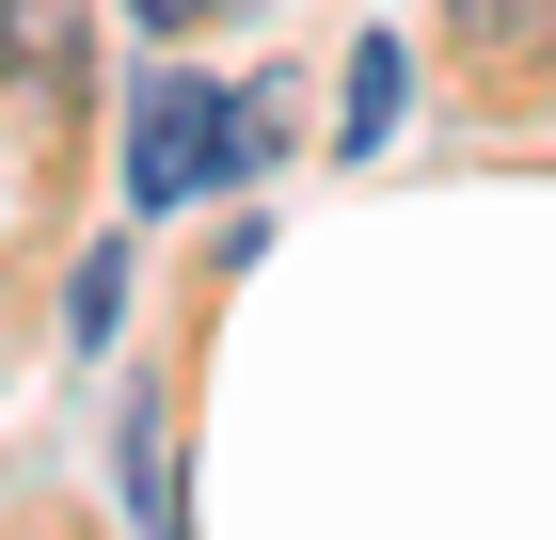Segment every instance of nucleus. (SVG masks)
Segmentation results:
<instances>
[{
	"instance_id": "nucleus-1",
	"label": "nucleus",
	"mask_w": 556,
	"mask_h": 540,
	"mask_svg": "<svg viewBox=\"0 0 556 540\" xmlns=\"http://www.w3.org/2000/svg\"><path fill=\"white\" fill-rule=\"evenodd\" d=\"M239 160H255V143H239V112H223L191 64H175V80H143V127H128V208H191V191H223Z\"/></svg>"
},
{
	"instance_id": "nucleus-2",
	"label": "nucleus",
	"mask_w": 556,
	"mask_h": 540,
	"mask_svg": "<svg viewBox=\"0 0 556 540\" xmlns=\"http://www.w3.org/2000/svg\"><path fill=\"white\" fill-rule=\"evenodd\" d=\"M397 96H414V48H382V33H366V48H350V143H382V127H397Z\"/></svg>"
},
{
	"instance_id": "nucleus-3",
	"label": "nucleus",
	"mask_w": 556,
	"mask_h": 540,
	"mask_svg": "<svg viewBox=\"0 0 556 540\" xmlns=\"http://www.w3.org/2000/svg\"><path fill=\"white\" fill-rule=\"evenodd\" d=\"M175 429H160V398H143V414H128V508H143V525H160V540H191V508H175Z\"/></svg>"
},
{
	"instance_id": "nucleus-4",
	"label": "nucleus",
	"mask_w": 556,
	"mask_h": 540,
	"mask_svg": "<svg viewBox=\"0 0 556 540\" xmlns=\"http://www.w3.org/2000/svg\"><path fill=\"white\" fill-rule=\"evenodd\" d=\"M80 48V0H0V64H64Z\"/></svg>"
},
{
	"instance_id": "nucleus-5",
	"label": "nucleus",
	"mask_w": 556,
	"mask_h": 540,
	"mask_svg": "<svg viewBox=\"0 0 556 540\" xmlns=\"http://www.w3.org/2000/svg\"><path fill=\"white\" fill-rule=\"evenodd\" d=\"M112 318H128V254H80V287H64V334H80V350H112Z\"/></svg>"
},
{
	"instance_id": "nucleus-6",
	"label": "nucleus",
	"mask_w": 556,
	"mask_h": 540,
	"mask_svg": "<svg viewBox=\"0 0 556 540\" xmlns=\"http://www.w3.org/2000/svg\"><path fill=\"white\" fill-rule=\"evenodd\" d=\"M191 16H207V0H143V33H191Z\"/></svg>"
}]
</instances>
